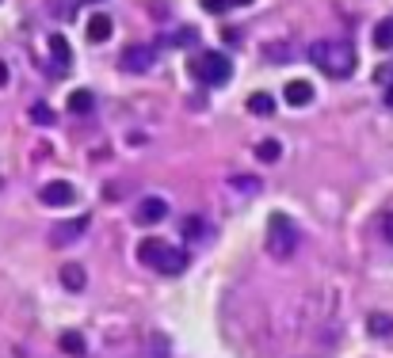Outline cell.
Wrapping results in <instances>:
<instances>
[{
    "label": "cell",
    "instance_id": "1",
    "mask_svg": "<svg viewBox=\"0 0 393 358\" xmlns=\"http://www.w3.org/2000/svg\"><path fill=\"white\" fill-rule=\"evenodd\" d=\"M310 61L332 80H344V77L355 73V50L348 42H313L310 46Z\"/></svg>",
    "mask_w": 393,
    "mask_h": 358
},
{
    "label": "cell",
    "instance_id": "2",
    "mask_svg": "<svg viewBox=\"0 0 393 358\" xmlns=\"http://www.w3.org/2000/svg\"><path fill=\"white\" fill-rule=\"evenodd\" d=\"M267 252L275 259H290L298 252V229L286 214H271L267 218Z\"/></svg>",
    "mask_w": 393,
    "mask_h": 358
},
{
    "label": "cell",
    "instance_id": "3",
    "mask_svg": "<svg viewBox=\"0 0 393 358\" xmlns=\"http://www.w3.org/2000/svg\"><path fill=\"white\" fill-rule=\"evenodd\" d=\"M191 73L199 77L202 84H210V88H218V84H226L233 77V65L226 54H218V50H207L202 58H195L191 61Z\"/></svg>",
    "mask_w": 393,
    "mask_h": 358
},
{
    "label": "cell",
    "instance_id": "4",
    "mask_svg": "<svg viewBox=\"0 0 393 358\" xmlns=\"http://www.w3.org/2000/svg\"><path fill=\"white\" fill-rule=\"evenodd\" d=\"M119 65H123L126 73H149L157 65V50H153V46H145V42H134V46H126V50H123V61H119Z\"/></svg>",
    "mask_w": 393,
    "mask_h": 358
},
{
    "label": "cell",
    "instance_id": "5",
    "mask_svg": "<svg viewBox=\"0 0 393 358\" xmlns=\"http://www.w3.org/2000/svg\"><path fill=\"white\" fill-rule=\"evenodd\" d=\"M39 202L50 206V210H61V206H73L77 202V187L65 183V179H54V183H46L39 191Z\"/></svg>",
    "mask_w": 393,
    "mask_h": 358
},
{
    "label": "cell",
    "instance_id": "6",
    "mask_svg": "<svg viewBox=\"0 0 393 358\" xmlns=\"http://www.w3.org/2000/svg\"><path fill=\"white\" fill-rule=\"evenodd\" d=\"M88 225H92V218H88V214H84V218H69V221L54 225V233H50V244H54V248H65V244H73L77 237H84V233H88Z\"/></svg>",
    "mask_w": 393,
    "mask_h": 358
},
{
    "label": "cell",
    "instance_id": "7",
    "mask_svg": "<svg viewBox=\"0 0 393 358\" xmlns=\"http://www.w3.org/2000/svg\"><path fill=\"white\" fill-rule=\"evenodd\" d=\"M164 218H168V202L157 199V195H145L142 206H138V221H142V225H157Z\"/></svg>",
    "mask_w": 393,
    "mask_h": 358
},
{
    "label": "cell",
    "instance_id": "8",
    "mask_svg": "<svg viewBox=\"0 0 393 358\" xmlns=\"http://www.w3.org/2000/svg\"><path fill=\"white\" fill-rule=\"evenodd\" d=\"M283 99L290 103V107H310V103H313V84L310 80H290L286 92H283Z\"/></svg>",
    "mask_w": 393,
    "mask_h": 358
},
{
    "label": "cell",
    "instance_id": "9",
    "mask_svg": "<svg viewBox=\"0 0 393 358\" xmlns=\"http://www.w3.org/2000/svg\"><path fill=\"white\" fill-rule=\"evenodd\" d=\"M111 31H115V23H111V16H107V12L88 16V27H84V35H88L92 42H107V39H111Z\"/></svg>",
    "mask_w": 393,
    "mask_h": 358
},
{
    "label": "cell",
    "instance_id": "10",
    "mask_svg": "<svg viewBox=\"0 0 393 358\" xmlns=\"http://www.w3.org/2000/svg\"><path fill=\"white\" fill-rule=\"evenodd\" d=\"M50 58H54V65H58V73H69L73 50H69V42H65V35H50Z\"/></svg>",
    "mask_w": 393,
    "mask_h": 358
},
{
    "label": "cell",
    "instance_id": "11",
    "mask_svg": "<svg viewBox=\"0 0 393 358\" xmlns=\"http://www.w3.org/2000/svg\"><path fill=\"white\" fill-rule=\"evenodd\" d=\"M164 252H168L164 240H142V244H138V259H142L145 267H161Z\"/></svg>",
    "mask_w": 393,
    "mask_h": 358
},
{
    "label": "cell",
    "instance_id": "12",
    "mask_svg": "<svg viewBox=\"0 0 393 358\" xmlns=\"http://www.w3.org/2000/svg\"><path fill=\"white\" fill-rule=\"evenodd\" d=\"M187 263H191V256H187L183 248H168L157 271H161V275H180V271H187Z\"/></svg>",
    "mask_w": 393,
    "mask_h": 358
},
{
    "label": "cell",
    "instance_id": "13",
    "mask_svg": "<svg viewBox=\"0 0 393 358\" xmlns=\"http://www.w3.org/2000/svg\"><path fill=\"white\" fill-rule=\"evenodd\" d=\"M61 286L73 290V294H80V290L88 286V275H84L80 263H65V267H61Z\"/></svg>",
    "mask_w": 393,
    "mask_h": 358
},
{
    "label": "cell",
    "instance_id": "14",
    "mask_svg": "<svg viewBox=\"0 0 393 358\" xmlns=\"http://www.w3.org/2000/svg\"><path fill=\"white\" fill-rule=\"evenodd\" d=\"M58 347H61L69 358H84V354H88V343H84L80 332H65V335L58 339Z\"/></svg>",
    "mask_w": 393,
    "mask_h": 358
},
{
    "label": "cell",
    "instance_id": "15",
    "mask_svg": "<svg viewBox=\"0 0 393 358\" xmlns=\"http://www.w3.org/2000/svg\"><path fill=\"white\" fill-rule=\"evenodd\" d=\"M180 233H183V240H202L207 237V221H202L199 214H187L180 221Z\"/></svg>",
    "mask_w": 393,
    "mask_h": 358
},
{
    "label": "cell",
    "instance_id": "16",
    "mask_svg": "<svg viewBox=\"0 0 393 358\" xmlns=\"http://www.w3.org/2000/svg\"><path fill=\"white\" fill-rule=\"evenodd\" d=\"M92 107H96V96H92L88 88H77V92H69V111H73V115H88Z\"/></svg>",
    "mask_w": 393,
    "mask_h": 358
},
{
    "label": "cell",
    "instance_id": "17",
    "mask_svg": "<svg viewBox=\"0 0 393 358\" xmlns=\"http://www.w3.org/2000/svg\"><path fill=\"white\" fill-rule=\"evenodd\" d=\"M367 328H370V335L386 339V335H393V316H389V313H370Z\"/></svg>",
    "mask_w": 393,
    "mask_h": 358
},
{
    "label": "cell",
    "instance_id": "18",
    "mask_svg": "<svg viewBox=\"0 0 393 358\" xmlns=\"http://www.w3.org/2000/svg\"><path fill=\"white\" fill-rule=\"evenodd\" d=\"M374 46H378V50H393V20H378V27H374Z\"/></svg>",
    "mask_w": 393,
    "mask_h": 358
},
{
    "label": "cell",
    "instance_id": "19",
    "mask_svg": "<svg viewBox=\"0 0 393 358\" xmlns=\"http://www.w3.org/2000/svg\"><path fill=\"white\" fill-rule=\"evenodd\" d=\"M248 111H252V115H271V111H275V99H271L267 92H252V96H248Z\"/></svg>",
    "mask_w": 393,
    "mask_h": 358
},
{
    "label": "cell",
    "instance_id": "20",
    "mask_svg": "<svg viewBox=\"0 0 393 358\" xmlns=\"http://www.w3.org/2000/svg\"><path fill=\"white\" fill-rule=\"evenodd\" d=\"M256 156L264 160V164H275V160L283 156V145H279L275 137H267V141H260V145H256Z\"/></svg>",
    "mask_w": 393,
    "mask_h": 358
},
{
    "label": "cell",
    "instance_id": "21",
    "mask_svg": "<svg viewBox=\"0 0 393 358\" xmlns=\"http://www.w3.org/2000/svg\"><path fill=\"white\" fill-rule=\"evenodd\" d=\"M31 118L39 122V126H54V122H58V115H54L50 103H35V107H31Z\"/></svg>",
    "mask_w": 393,
    "mask_h": 358
},
{
    "label": "cell",
    "instance_id": "22",
    "mask_svg": "<svg viewBox=\"0 0 393 358\" xmlns=\"http://www.w3.org/2000/svg\"><path fill=\"white\" fill-rule=\"evenodd\" d=\"M264 58L267 61H286L290 58V46L286 42H271V46H264Z\"/></svg>",
    "mask_w": 393,
    "mask_h": 358
},
{
    "label": "cell",
    "instance_id": "23",
    "mask_svg": "<svg viewBox=\"0 0 393 358\" xmlns=\"http://www.w3.org/2000/svg\"><path fill=\"white\" fill-rule=\"evenodd\" d=\"M172 42L176 46H195L199 42V31H195V27H180V31L172 35Z\"/></svg>",
    "mask_w": 393,
    "mask_h": 358
},
{
    "label": "cell",
    "instance_id": "24",
    "mask_svg": "<svg viewBox=\"0 0 393 358\" xmlns=\"http://www.w3.org/2000/svg\"><path fill=\"white\" fill-rule=\"evenodd\" d=\"M233 187L245 191V195H252V191H260V179L256 175H233Z\"/></svg>",
    "mask_w": 393,
    "mask_h": 358
},
{
    "label": "cell",
    "instance_id": "25",
    "mask_svg": "<svg viewBox=\"0 0 393 358\" xmlns=\"http://www.w3.org/2000/svg\"><path fill=\"white\" fill-rule=\"evenodd\" d=\"M202 8H207V12H210V16H226L229 0H202Z\"/></svg>",
    "mask_w": 393,
    "mask_h": 358
},
{
    "label": "cell",
    "instance_id": "26",
    "mask_svg": "<svg viewBox=\"0 0 393 358\" xmlns=\"http://www.w3.org/2000/svg\"><path fill=\"white\" fill-rule=\"evenodd\" d=\"M222 42H226V46H241V31H233V27H226V31H222Z\"/></svg>",
    "mask_w": 393,
    "mask_h": 358
},
{
    "label": "cell",
    "instance_id": "27",
    "mask_svg": "<svg viewBox=\"0 0 393 358\" xmlns=\"http://www.w3.org/2000/svg\"><path fill=\"white\" fill-rule=\"evenodd\" d=\"M382 237L393 244V214H386V221H382Z\"/></svg>",
    "mask_w": 393,
    "mask_h": 358
},
{
    "label": "cell",
    "instance_id": "28",
    "mask_svg": "<svg viewBox=\"0 0 393 358\" xmlns=\"http://www.w3.org/2000/svg\"><path fill=\"white\" fill-rule=\"evenodd\" d=\"M104 199H107V202H115V199H123V191H119V187H115V183H111V187H107V191H104Z\"/></svg>",
    "mask_w": 393,
    "mask_h": 358
},
{
    "label": "cell",
    "instance_id": "29",
    "mask_svg": "<svg viewBox=\"0 0 393 358\" xmlns=\"http://www.w3.org/2000/svg\"><path fill=\"white\" fill-rule=\"evenodd\" d=\"M4 84H8V65L0 61V88H4Z\"/></svg>",
    "mask_w": 393,
    "mask_h": 358
},
{
    "label": "cell",
    "instance_id": "30",
    "mask_svg": "<svg viewBox=\"0 0 393 358\" xmlns=\"http://www.w3.org/2000/svg\"><path fill=\"white\" fill-rule=\"evenodd\" d=\"M382 99H386V107H393V88H386V96H382Z\"/></svg>",
    "mask_w": 393,
    "mask_h": 358
},
{
    "label": "cell",
    "instance_id": "31",
    "mask_svg": "<svg viewBox=\"0 0 393 358\" xmlns=\"http://www.w3.org/2000/svg\"><path fill=\"white\" fill-rule=\"evenodd\" d=\"M229 4H237V8H245V4H252V0H229Z\"/></svg>",
    "mask_w": 393,
    "mask_h": 358
}]
</instances>
